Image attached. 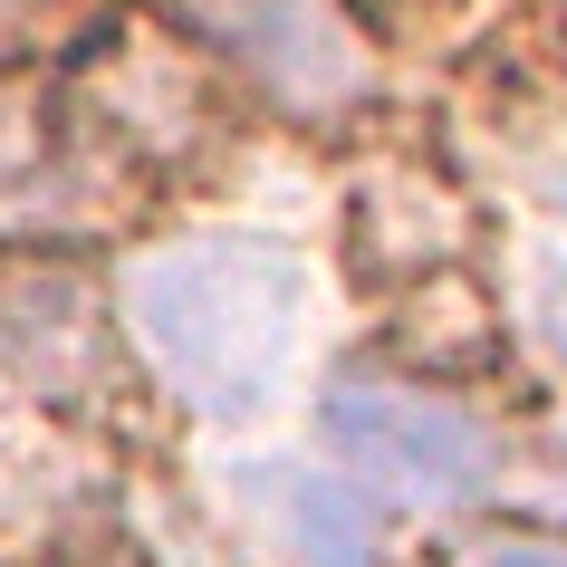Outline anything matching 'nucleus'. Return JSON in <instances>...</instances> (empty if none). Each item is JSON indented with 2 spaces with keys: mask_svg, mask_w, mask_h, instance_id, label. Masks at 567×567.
I'll return each mask as SVG.
<instances>
[{
  "mask_svg": "<svg viewBox=\"0 0 567 567\" xmlns=\"http://www.w3.org/2000/svg\"><path fill=\"white\" fill-rule=\"evenodd\" d=\"M135 328L203 414H250L299 337V269L260 240H193L135 269Z\"/></svg>",
  "mask_w": 567,
  "mask_h": 567,
  "instance_id": "1",
  "label": "nucleus"
},
{
  "mask_svg": "<svg viewBox=\"0 0 567 567\" xmlns=\"http://www.w3.org/2000/svg\"><path fill=\"white\" fill-rule=\"evenodd\" d=\"M183 20L221 39L289 116L328 125L375 87V49L337 0H183Z\"/></svg>",
  "mask_w": 567,
  "mask_h": 567,
  "instance_id": "2",
  "label": "nucleus"
},
{
  "mask_svg": "<svg viewBox=\"0 0 567 567\" xmlns=\"http://www.w3.org/2000/svg\"><path fill=\"white\" fill-rule=\"evenodd\" d=\"M328 443L357 472L414 491V501H462L491 481V433L443 394H404V385H337L328 394Z\"/></svg>",
  "mask_w": 567,
  "mask_h": 567,
  "instance_id": "3",
  "label": "nucleus"
},
{
  "mask_svg": "<svg viewBox=\"0 0 567 567\" xmlns=\"http://www.w3.org/2000/svg\"><path fill=\"white\" fill-rule=\"evenodd\" d=\"M0 357L20 365L30 385L59 394H96L106 375V318H96V289L59 260L0 269Z\"/></svg>",
  "mask_w": 567,
  "mask_h": 567,
  "instance_id": "4",
  "label": "nucleus"
},
{
  "mask_svg": "<svg viewBox=\"0 0 567 567\" xmlns=\"http://www.w3.org/2000/svg\"><path fill=\"white\" fill-rule=\"evenodd\" d=\"M462 193L443 174H423V164H375L357 193V240L365 260H394V269H433L452 260V240H462Z\"/></svg>",
  "mask_w": 567,
  "mask_h": 567,
  "instance_id": "5",
  "label": "nucleus"
},
{
  "mask_svg": "<svg viewBox=\"0 0 567 567\" xmlns=\"http://www.w3.org/2000/svg\"><path fill=\"white\" fill-rule=\"evenodd\" d=\"M289 509H299L308 558H318V567H365V509L347 501V491H328V481H289Z\"/></svg>",
  "mask_w": 567,
  "mask_h": 567,
  "instance_id": "6",
  "label": "nucleus"
},
{
  "mask_svg": "<svg viewBox=\"0 0 567 567\" xmlns=\"http://www.w3.org/2000/svg\"><path fill=\"white\" fill-rule=\"evenodd\" d=\"M433 567H567L558 529H462Z\"/></svg>",
  "mask_w": 567,
  "mask_h": 567,
  "instance_id": "7",
  "label": "nucleus"
}]
</instances>
